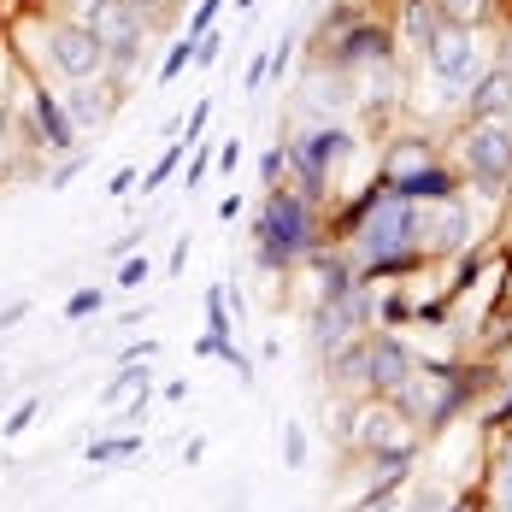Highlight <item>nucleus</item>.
<instances>
[{
  "label": "nucleus",
  "mask_w": 512,
  "mask_h": 512,
  "mask_svg": "<svg viewBox=\"0 0 512 512\" xmlns=\"http://www.w3.org/2000/svg\"><path fill=\"white\" fill-rule=\"evenodd\" d=\"M130 189H136V171H118V177H112V189H106V195H130Z\"/></svg>",
  "instance_id": "32"
},
{
  "label": "nucleus",
  "mask_w": 512,
  "mask_h": 512,
  "mask_svg": "<svg viewBox=\"0 0 512 512\" xmlns=\"http://www.w3.org/2000/svg\"><path fill=\"white\" fill-rule=\"evenodd\" d=\"M424 59H430V71H436V83H442V89H471V83L483 77V42H477L471 30H460V24H454V30H442V36L430 42Z\"/></svg>",
  "instance_id": "6"
},
{
  "label": "nucleus",
  "mask_w": 512,
  "mask_h": 512,
  "mask_svg": "<svg viewBox=\"0 0 512 512\" xmlns=\"http://www.w3.org/2000/svg\"><path fill=\"white\" fill-rule=\"evenodd\" d=\"M395 424H401V418H395L389 407H359L348 436H354L359 448H371V454H395V448H407V442L395 436Z\"/></svg>",
  "instance_id": "12"
},
{
  "label": "nucleus",
  "mask_w": 512,
  "mask_h": 512,
  "mask_svg": "<svg viewBox=\"0 0 512 512\" xmlns=\"http://www.w3.org/2000/svg\"><path fill=\"white\" fill-rule=\"evenodd\" d=\"M130 395H148V371H142L136 359H130V365H124V371H118V377L106 383L101 401H106V407H118V401H130Z\"/></svg>",
  "instance_id": "18"
},
{
  "label": "nucleus",
  "mask_w": 512,
  "mask_h": 512,
  "mask_svg": "<svg viewBox=\"0 0 512 512\" xmlns=\"http://www.w3.org/2000/svg\"><path fill=\"white\" fill-rule=\"evenodd\" d=\"M77 171H83V159H65V165H59V171H53V177H48V189H65V183H71Z\"/></svg>",
  "instance_id": "30"
},
{
  "label": "nucleus",
  "mask_w": 512,
  "mask_h": 512,
  "mask_svg": "<svg viewBox=\"0 0 512 512\" xmlns=\"http://www.w3.org/2000/svg\"><path fill=\"white\" fill-rule=\"evenodd\" d=\"M512 112V65H495L471 83V118H507Z\"/></svg>",
  "instance_id": "13"
},
{
  "label": "nucleus",
  "mask_w": 512,
  "mask_h": 512,
  "mask_svg": "<svg viewBox=\"0 0 512 512\" xmlns=\"http://www.w3.org/2000/svg\"><path fill=\"white\" fill-rule=\"evenodd\" d=\"M65 112H71V124L83 130V124H106V112H112V101H106L101 89H89V83H77V89L65 95Z\"/></svg>",
  "instance_id": "16"
},
{
  "label": "nucleus",
  "mask_w": 512,
  "mask_h": 512,
  "mask_svg": "<svg viewBox=\"0 0 512 512\" xmlns=\"http://www.w3.org/2000/svg\"><path fill=\"white\" fill-rule=\"evenodd\" d=\"M6 130H12V124H6V106H0V165H6Z\"/></svg>",
  "instance_id": "34"
},
{
  "label": "nucleus",
  "mask_w": 512,
  "mask_h": 512,
  "mask_svg": "<svg viewBox=\"0 0 512 512\" xmlns=\"http://www.w3.org/2000/svg\"><path fill=\"white\" fill-rule=\"evenodd\" d=\"M412 242V201L401 195H371V212H365V224H359V248L371 265H395L401 248Z\"/></svg>",
  "instance_id": "2"
},
{
  "label": "nucleus",
  "mask_w": 512,
  "mask_h": 512,
  "mask_svg": "<svg viewBox=\"0 0 512 512\" xmlns=\"http://www.w3.org/2000/svg\"><path fill=\"white\" fill-rule=\"evenodd\" d=\"M442 36V6L436 0H407L401 6V42L412 53H430V42Z\"/></svg>",
  "instance_id": "15"
},
{
  "label": "nucleus",
  "mask_w": 512,
  "mask_h": 512,
  "mask_svg": "<svg viewBox=\"0 0 512 512\" xmlns=\"http://www.w3.org/2000/svg\"><path fill=\"white\" fill-rule=\"evenodd\" d=\"M30 318V301H12V307L0 312V330H12V324H24Z\"/></svg>",
  "instance_id": "31"
},
{
  "label": "nucleus",
  "mask_w": 512,
  "mask_h": 512,
  "mask_svg": "<svg viewBox=\"0 0 512 512\" xmlns=\"http://www.w3.org/2000/svg\"><path fill=\"white\" fill-rule=\"evenodd\" d=\"M189 59H195V42H189V36H183V42H177V48L165 53V65H159V83H171V77H177V71H183V65H189Z\"/></svg>",
  "instance_id": "23"
},
{
  "label": "nucleus",
  "mask_w": 512,
  "mask_h": 512,
  "mask_svg": "<svg viewBox=\"0 0 512 512\" xmlns=\"http://www.w3.org/2000/svg\"><path fill=\"white\" fill-rule=\"evenodd\" d=\"M412 371H418V365H412V354L395 336H371V342H365V383H371V395H395Z\"/></svg>",
  "instance_id": "11"
},
{
  "label": "nucleus",
  "mask_w": 512,
  "mask_h": 512,
  "mask_svg": "<svg viewBox=\"0 0 512 512\" xmlns=\"http://www.w3.org/2000/svg\"><path fill=\"white\" fill-rule=\"evenodd\" d=\"M501 507H512V465H507V477H501Z\"/></svg>",
  "instance_id": "33"
},
{
  "label": "nucleus",
  "mask_w": 512,
  "mask_h": 512,
  "mask_svg": "<svg viewBox=\"0 0 512 512\" xmlns=\"http://www.w3.org/2000/svg\"><path fill=\"white\" fill-rule=\"evenodd\" d=\"M36 407H42V401H24V407L12 412V418H6L0 430H6V436H24V430H30V418H36Z\"/></svg>",
  "instance_id": "27"
},
{
  "label": "nucleus",
  "mask_w": 512,
  "mask_h": 512,
  "mask_svg": "<svg viewBox=\"0 0 512 512\" xmlns=\"http://www.w3.org/2000/svg\"><path fill=\"white\" fill-rule=\"evenodd\" d=\"M83 24L95 30V42L106 48L112 65H130V53L142 48V30H148V12L136 0H89Z\"/></svg>",
  "instance_id": "3"
},
{
  "label": "nucleus",
  "mask_w": 512,
  "mask_h": 512,
  "mask_svg": "<svg viewBox=\"0 0 512 512\" xmlns=\"http://www.w3.org/2000/svg\"><path fill=\"white\" fill-rule=\"evenodd\" d=\"M436 6H442V18H454L460 30H471V24L489 12V0H436Z\"/></svg>",
  "instance_id": "20"
},
{
  "label": "nucleus",
  "mask_w": 512,
  "mask_h": 512,
  "mask_svg": "<svg viewBox=\"0 0 512 512\" xmlns=\"http://www.w3.org/2000/svg\"><path fill=\"white\" fill-rule=\"evenodd\" d=\"M465 236V212L454 195H442V201H412V248H424V254H436V248H460Z\"/></svg>",
  "instance_id": "9"
},
{
  "label": "nucleus",
  "mask_w": 512,
  "mask_h": 512,
  "mask_svg": "<svg viewBox=\"0 0 512 512\" xmlns=\"http://www.w3.org/2000/svg\"><path fill=\"white\" fill-rule=\"evenodd\" d=\"M283 165H289V154H283V148H271V154L259 159V171H265V183H277V177H283Z\"/></svg>",
  "instance_id": "29"
},
{
  "label": "nucleus",
  "mask_w": 512,
  "mask_h": 512,
  "mask_svg": "<svg viewBox=\"0 0 512 512\" xmlns=\"http://www.w3.org/2000/svg\"><path fill=\"white\" fill-rule=\"evenodd\" d=\"M348 154H354V136H348L342 124H318V130H307V136L289 148V159L307 171L312 189H324V177H330V171H336Z\"/></svg>",
  "instance_id": "8"
},
{
  "label": "nucleus",
  "mask_w": 512,
  "mask_h": 512,
  "mask_svg": "<svg viewBox=\"0 0 512 512\" xmlns=\"http://www.w3.org/2000/svg\"><path fill=\"white\" fill-rule=\"evenodd\" d=\"M183 148H189V142H171V148L159 154V165H154V171H148V177H142V189H159V183H165V177L177 171V159H183Z\"/></svg>",
  "instance_id": "22"
},
{
  "label": "nucleus",
  "mask_w": 512,
  "mask_h": 512,
  "mask_svg": "<svg viewBox=\"0 0 512 512\" xmlns=\"http://www.w3.org/2000/svg\"><path fill=\"white\" fill-rule=\"evenodd\" d=\"M365 512H395V507H365Z\"/></svg>",
  "instance_id": "35"
},
{
  "label": "nucleus",
  "mask_w": 512,
  "mask_h": 512,
  "mask_svg": "<svg viewBox=\"0 0 512 512\" xmlns=\"http://www.w3.org/2000/svg\"><path fill=\"white\" fill-rule=\"evenodd\" d=\"M236 6H254V0H236Z\"/></svg>",
  "instance_id": "36"
},
{
  "label": "nucleus",
  "mask_w": 512,
  "mask_h": 512,
  "mask_svg": "<svg viewBox=\"0 0 512 512\" xmlns=\"http://www.w3.org/2000/svg\"><path fill=\"white\" fill-rule=\"evenodd\" d=\"M365 318H371V295H365V289H348V295L324 301V312L312 318V342H318L324 354H336V348H348L359 330H365Z\"/></svg>",
  "instance_id": "7"
},
{
  "label": "nucleus",
  "mask_w": 512,
  "mask_h": 512,
  "mask_svg": "<svg viewBox=\"0 0 512 512\" xmlns=\"http://www.w3.org/2000/svg\"><path fill=\"white\" fill-rule=\"evenodd\" d=\"M395 401H401L407 418L436 424V418H448V407H454V383H448V377H436V371H412L407 383L395 389Z\"/></svg>",
  "instance_id": "10"
},
{
  "label": "nucleus",
  "mask_w": 512,
  "mask_h": 512,
  "mask_svg": "<svg viewBox=\"0 0 512 512\" xmlns=\"http://www.w3.org/2000/svg\"><path fill=\"white\" fill-rule=\"evenodd\" d=\"M218 6H224V0H201V6H195V18H189V42H201L206 30H212V18H218Z\"/></svg>",
  "instance_id": "26"
},
{
  "label": "nucleus",
  "mask_w": 512,
  "mask_h": 512,
  "mask_svg": "<svg viewBox=\"0 0 512 512\" xmlns=\"http://www.w3.org/2000/svg\"><path fill=\"white\" fill-rule=\"evenodd\" d=\"M259 259L271 265V271H283V265H295V259L312 248V218H307V201L301 195H271L265 212H259Z\"/></svg>",
  "instance_id": "1"
},
{
  "label": "nucleus",
  "mask_w": 512,
  "mask_h": 512,
  "mask_svg": "<svg viewBox=\"0 0 512 512\" xmlns=\"http://www.w3.org/2000/svg\"><path fill=\"white\" fill-rule=\"evenodd\" d=\"M36 124H42V142H48L53 154H65V148H77V124H71V112H65V101L59 95H48V89H36Z\"/></svg>",
  "instance_id": "14"
},
{
  "label": "nucleus",
  "mask_w": 512,
  "mask_h": 512,
  "mask_svg": "<svg viewBox=\"0 0 512 512\" xmlns=\"http://www.w3.org/2000/svg\"><path fill=\"white\" fill-rule=\"evenodd\" d=\"M118 283H124V289H142V283H148V259H124Z\"/></svg>",
  "instance_id": "28"
},
{
  "label": "nucleus",
  "mask_w": 512,
  "mask_h": 512,
  "mask_svg": "<svg viewBox=\"0 0 512 512\" xmlns=\"http://www.w3.org/2000/svg\"><path fill=\"white\" fill-rule=\"evenodd\" d=\"M206 336L212 342H230V318H224V289L206 295Z\"/></svg>",
  "instance_id": "21"
},
{
  "label": "nucleus",
  "mask_w": 512,
  "mask_h": 512,
  "mask_svg": "<svg viewBox=\"0 0 512 512\" xmlns=\"http://www.w3.org/2000/svg\"><path fill=\"white\" fill-rule=\"evenodd\" d=\"M89 312H101V289H77L65 301V318H89Z\"/></svg>",
  "instance_id": "25"
},
{
  "label": "nucleus",
  "mask_w": 512,
  "mask_h": 512,
  "mask_svg": "<svg viewBox=\"0 0 512 512\" xmlns=\"http://www.w3.org/2000/svg\"><path fill=\"white\" fill-rule=\"evenodd\" d=\"M465 165H471V177L489 183V189L507 183L512 177V124L507 118H477V124L465 130Z\"/></svg>",
  "instance_id": "4"
},
{
  "label": "nucleus",
  "mask_w": 512,
  "mask_h": 512,
  "mask_svg": "<svg viewBox=\"0 0 512 512\" xmlns=\"http://www.w3.org/2000/svg\"><path fill=\"white\" fill-rule=\"evenodd\" d=\"M142 454V436H106V442H89V465H112Z\"/></svg>",
  "instance_id": "19"
},
{
  "label": "nucleus",
  "mask_w": 512,
  "mask_h": 512,
  "mask_svg": "<svg viewBox=\"0 0 512 512\" xmlns=\"http://www.w3.org/2000/svg\"><path fill=\"white\" fill-rule=\"evenodd\" d=\"M283 460L307 465V436H301V424H283Z\"/></svg>",
  "instance_id": "24"
},
{
  "label": "nucleus",
  "mask_w": 512,
  "mask_h": 512,
  "mask_svg": "<svg viewBox=\"0 0 512 512\" xmlns=\"http://www.w3.org/2000/svg\"><path fill=\"white\" fill-rule=\"evenodd\" d=\"M336 59H342V65H365V59H377V65H383V59H389V36H383V30H354V36L342 42Z\"/></svg>",
  "instance_id": "17"
},
{
  "label": "nucleus",
  "mask_w": 512,
  "mask_h": 512,
  "mask_svg": "<svg viewBox=\"0 0 512 512\" xmlns=\"http://www.w3.org/2000/svg\"><path fill=\"white\" fill-rule=\"evenodd\" d=\"M48 59H53V71L71 77V83H89V77H101L106 65H112L89 24H53L48 30Z\"/></svg>",
  "instance_id": "5"
}]
</instances>
